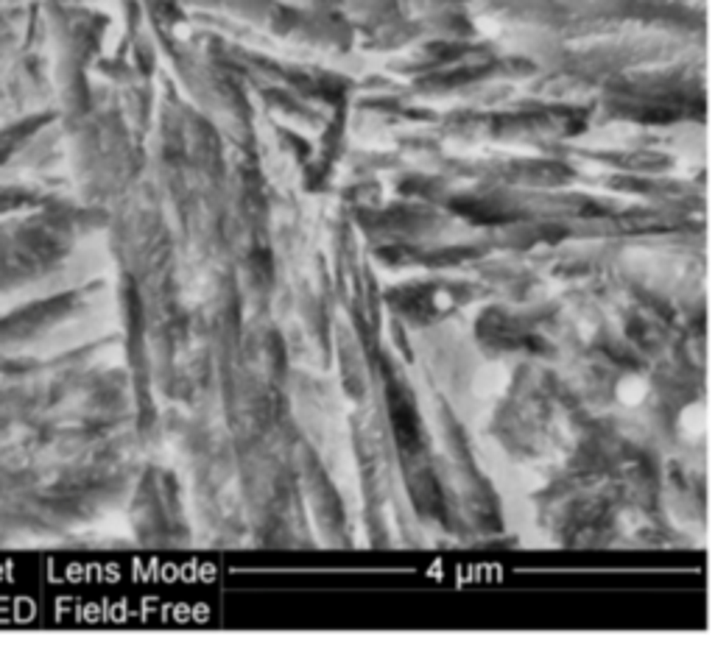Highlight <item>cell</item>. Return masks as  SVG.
Wrapping results in <instances>:
<instances>
[{"instance_id": "cell-1", "label": "cell", "mask_w": 715, "mask_h": 658, "mask_svg": "<svg viewBox=\"0 0 715 658\" xmlns=\"http://www.w3.org/2000/svg\"><path fill=\"white\" fill-rule=\"evenodd\" d=\"M645 393H648V382L642 377H637V374L623 377L621 385H618V399L623 405H640L645 399Z\"/></svg>"}]
</instances>
